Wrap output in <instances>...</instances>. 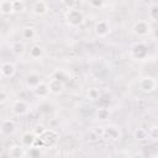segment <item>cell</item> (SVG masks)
Masks as SVG:
<instances>
[{"instance_id":"cell-1","label":"cell","mask_w":158,"mask_h":158,"mask_svg":"<svg viewBox=\"0 0 158 158\" xmlns=\"http://www.w3.org/2000/svg\"><path fill=\"white\" fill-rule=\"evenodd\" d=\"M64 20L65 23L69 27H80L84 22H85V15L81 10L79 9H72V10H67L64 12Z\"/></svg>"},{"instance_id":"cell-2","label":"cell","mask_w":158,"mask_h":158,"mask_svg":"<svg viewBox=\"0 0 158 158\" xmlns=\"http://www.w3.org/2000/svg\"><path fill=\"white\" fill-rule=\"evenodd\" d=\"M130 54L135 60H146L148 58L149 54V47L146 42L141 41V42H136L131 46L130 48Z\"/></svg>"},{"instance_id":"cell-3","label":"cell","mask_w":158,"mask_h":158,"mask_svg":"<svg viewBox=\"0 0 158 158\" xmlns=\"http://www.w3.org/2000/svg\"><path fill=\"white\" fill-rule=\"evenodd\" d=\"M131 31L136 37H146L152 33V26L148 20H137L132 25Z\"/></svg>"},{"instance_id":"cell-4","label":"cell","mask_w":158,"mask_h":158,"mask_svg":"<svg viewBox=\"0 0 158 158\" xmlns=\"http://www.w3.org/2000/svg\"><path fill=\"white\" fill-rule=\"evenodd\" d=\"M11 112L15 116H26L31 112V105L23 99H16L11 104Z\"/></svg>"},{"instance_id":"cell-5","label":"cell","mask_w":158,"mask_h":158,"mask_svg":"<svg viewBox=\"0 0 158 158\" xmlns=\"http://www.w3.org/2000/svg\"><path fill=\"white\" fill-rule=\"evenodd\" d=\"M157 79L152 75H144L138 80V88L144 94H151L157 89Z\"/></svg>"},{"instance_id":"cell-6","label":"cell","mask_w":158,"mask_h":158,"mask_svg":"<svg viewBox=\"0 0 158 158\" xmlns=\"http://www.w3.org/2000/svg\"><path fill=\"white\" fill-rule=\"evenodd\" d=\"M120 138H121V131L117 126L109 125V126H102L101 127V139L116 142Z\"/></svg>"},{"instance_id":"cell-7","label":"cell","mask_w":158,"mask_h":158,"mask_svg":"<svg viewBox=\"0 0 158 158\" xmlns=\"http://www.w3.org/2000/svg\"><path fill=\"white\" fill-rule=\"evenodd\" d=\"M94 32L98 37H106L111 32V23L109 20H98L94 25Z\"/></svg>"},{"instance_id":"cell-8","label":"cell","mask_w":158,"mask_h":158,"mask_svg":"<svg viewBox=\"0 0 158 158\" xmlns=\"http://www.w3.org/2000/svg\"><path fill=\"white\" fill-rule=\"evenodd\" d=\"M1 77L5 79H10L16 74V65L10 60H2L0 65Z\"/></svg>"},{"instance_id":"cell-9","label":"cell","mask_w":158,"mask_h":158,"mask_svg":"<svg viewBox=\"0 0 158 158\" xmlns=\"http://www.w3.org/2000/svg\"><path fill=\"white\" fill-rule=\"evenodd\" d=\"M49 10V6L46 1L43 0H37L35 1L32 5H31V12L37 16V17H41V16H44Z\"/></svg>"},{"instance_id":"cell-10","label":"cell","mask_w":158,"mask_h":158,"mask_svg":"<svg viewBox=\"0 0 158 158\" xmlns=\"http://www.w3.org/2000/svg\"><path fill=\"white\" fill-rule=\"evenodd\" d=\"M0 130H1V133L4 136H12V135L16 133L17 126H16V122L14 120H11V118H4L1 121Z\"/></svg>"},{"instance_id":"cell-11","label":"cell","mask_w":158,"mask_h":158,"mask_svg":"<svg viewBox=\"0 0 158 158\" xmlns=\"http://www.w3.org/2000/svg\"><path fill=\"white\" fill-rule=\"evenodd\" d=\"M37 36V31L33 26H30V25H26V26H22L20 28V37L22 41H26V42H30V41H33Z\"/></svg>"},{"instance_id":"cell-12","label":"cell","mask_w":158,"mask_h":158,"mask_svg":"<svg viewBox=\"0 0 158 158\" xmlns=\"http://www.w3.org/2000/svg\"><path fill=\"white\" fill-rule=\"evenodd\" d=\"M48 85H49V90H51L52 95H62L65 90V83L59 80V79H51L49 78Z\"/></svg>"},{"instance_id":"cell-13","label":"cell","mask_w":158,"mask_h":158,"mask_svg":"<svg viewBox=\"0 0 158 158\" xmlns=\"http://www.w3.org/2000/svg\"><path fill=\"white\" fill-rule=\"evenodd\" d=\"M41 81H42V80H41V75H40L38 73H35V72L28 73V74L25 77V85H26V88H27L28 90H31V91H33L35 88H36Z\"/></svg>"},{"instance_id":"cell-14","label":"cell","mask_w":158,"mask_h":158,"mask_svg":"<svg viewBox=\"0 0 158 158\" xmlns=\"http://www.w3.org/2000/svg\"><path fill=\"white\" fill-rule=\"evenodd\" d=\"M33 95L38 99H47L51 94V90H49V85L48 83H44V81H41L36 88L35 90L32 91Z\"/></svg>"},{"instance_id":"cell-15","label":"cell","mask_w":158,"mask_h":158,"mask_svg":"<svg viewBox=\"0 0 158 158\" xmlns=\"http://www.w3.org/2000/svg\"><path fill=\"white\" fill-rule=\"evenodd\" d=\"M28 56L33 60H40L44 56V48L38 43H33L28 49Z\"/></svg>"},{"instance_id":"cell-16","label":"cell","mask_w":158,"mask_h":158,"mask_svg":"<svg viewBox=\"0 0 158 158\" xmlns=\"http://www.w3.org/2000/svg\"><path fill=\"white\" fill-rule=\"evenodd\" d=\"M10 51L14 56L20 57L26 52V44L23 41H12L10 43Z\"/></svg>"},{"instance_id":"cell-17","label":"cell","mask_w":158,"mask_h":158,"mask_svg":"<svg viewBox=\"0 0 158 158\" xmlns=\"http://www.w3.org/2000/svg\"><path fill=\"white\" fill-rule=\"evenodd\" d=\"M36 139H37V137H36V135L31 131H28V132H25L22 136H21V144L25 147V148H32L33 146H35V142H36Z\"/></svg>"},{"instance_id":"cell-18","label":"cell","mask_w":158,"mask_h":158,"mask_svg":"<svg viewBox=\"0 0 158 158\" xmlns=\"http://www.w3.org/2000/svg\"><path fill=\"white\" fill-rule=\"evenodd\" d=\"M25 149L26 148L22 144H12L9 147V156L11 158H23L27 153Z\"/></svg>"},{"instance_id":"cell-19","label":"cell","mask_w":158,"mask_h":158,"mask_svg":"<svg viewBox=\"0 0 158 158\" xmlns=\"http://www.w3.org/2000/svg\"><path fill=\"white\" fill-rule=\"evenodd\" d=\"M0 14L2 16H7V15H11V14H15L14 1H10V0L0 1Z\"/></svg>"},{"instance_id":"cell-20","label":"cell","mask_w":158,"mask_h":158,"mask_svg":"<svg viewBox=\"0 0 158 158\" xmlns=\"http://www.w3.org/2000/svg\"><path fill=\"white\" fill-rule=\"evenodd\" d=\"M86 98H88L90 101H98V100H100V98H101V91H100V89L96 88V86L89 88L88 91H86Z\"/></svg>"},{"instance_id":"cell-21","label":"cell","mask_w":158,"mask_h":158,"mask_svg":"<svg viewBox=\"0 0 158 158\" xmlns=\"http://www.w3.org/2000/svg\"><path fill=\"white\" fill-rule=\"evenodd\" d=\"M95 116H96V118L100 120V121H106V120L110 117V110H109V107H107V106H100V107L96 110Z\"/></svg>"},{"instance_id":"cell-22","label":"cell","mask_w":158,"mask_h":158,"mask_svg":"<svg viewBox=\"0 0 158 158\" xmlns=\"http://www.w3.org/2000/svg\"><path fill=\"white\" fill-rule=\"evenodd\" d=\"M49 78L51 79H59V80H62V81L65 83L69 79V74L65 70H63V69H56V70L52 72V74H51Z\"/></svg>"},{"instance_id":"cell-23","label":"cell","mask_w":158,"mask_h":158,"mask_svg":"<svg viewBox=\"0 0 158 158\" xmlns=\"http://www.w3.org/2000/svg\"><path fill=\"white\" fill-rule=\"evenodd\" d=\"M133 138L137 141H146L148 137V131L146 128H136L133 132Z\"/></svg>"},{"instance_id":"cell-24","label":"cell","mask_w":158,"mask_h":158,"mask_svg":"<svg viewBox=\"0 0 158 158\" xmlns=\"http://www.w3.org/2000/svg\"><path fill=\"white\" fill-rule=\"evenodd\" d=\"M148 17L153 22H158V2L152 4L148 9Z\"/></svg>"},{"instance_id":"cell-25","label":"cell","mask_w":158,"mask_h":158,"mask_svg":"<svg viewBox=\"0 0 158 158\" xmlns=\"http://www.w3.org/2000/svg\"><path fill=\"white\" fill-rule=\"evenodd\" d=\"M46 131H47V128H46V126H44L43 123H36V125L33 126V128H32V132L36 135V137L43 136Z\"/></svg>"},{"instance_id":"cell-26","label":"cell","mask_w":158,"mask_h":158,"mask_svg":"<svg viewBox=\"0 0 158 158\" xmlns=\"http://www.w3.org/2000/svg\"><path fill=\"white\" fill-rule=\"evenodd\" d=\"M101 139V136L99 135V132L96 131V128L95 130H91L89 133H88V141L90 142V143H96V142H99Z\"/></svg>"},{"instance_id":"cell-27","label":"cell","mask_w":158,"mask_h":158,"mask_svg":"<svg viewBox=\"0 0 158 158\" xmlns=\"http://www.w3.org/2000/svg\"><path fill=\"white\" fill-rule=\"evenodd\" d=\"M148 137L153 141H158V125H153L151 126L148 130Z\"/></svg>"},{"instance_id":"cell-28","label":"cell","mask_w":158,"mask_h":158,"mask_svg":"<svg viewBox=\"0 0 158 158\" xmlns=\"http://www.w3.org/2000/svg\"><path fill=\"white\" fill-rule=\"evenodd\" d=\"M26 9V2L22 0H14V10L15 12H22Z\"/></svg>"},{"instance_id":"cell-29","label":"cell","mask_w":158,"mask_h":158,"mask_svg":"<svg viewBox=\"0 0 158 158\" xmlns=\"http://www.w3.org/2000/svg\"><path fill=\"white\" fill-rule=\"evenodd\" d=\"M88 5H89V7H91V9L99 10V9H102V7L105 6V2H104L102 0H91V1L88 2Z\"/></svg>"},{"instance_id":"cell-30","label":"cell","mask_w":158,"mask_h":158,"mask_svg":"<svg viewBox=\"0 0 158 158\" xmlns=\"http://www.w3.org/2000/svg\"><path fill=\"white\" fill-rule=\"evenodd\" d=\"M9 99H10V94L7 93V90L5 88H1L0 89V104L1 105H5Z\"/></svg>"},{"instance_id":"cell-31","label":"cell","mask_w":158,"mask_h":158,"mask_svg":"<svg viewBox=\"0 0 158 158\" xmlns=\"http://www.w3.org/2000/svg\"><path fill=\"white\" fill-rule=\"evenodd\" d=\"M27 154L30 158H41V152H40V148L37 147H32L27 151Z\"/></svg>"},{"instance_id":"cell-32","label":"cell","mask_w":158,"mask_h":158,"mask_svg":"<svg viewBox=\"0 0 158 158\" xmlns=\"http://www.w3.org/2000/svg\"><path fill=\"white\" fill-rule=\"evenodd\" d=\"M62 5L65 7V11L67 10H72V9H75V6L78 5V2L77 1H73V0H64V1H62Z\"/></svg>"}]
</instances>
